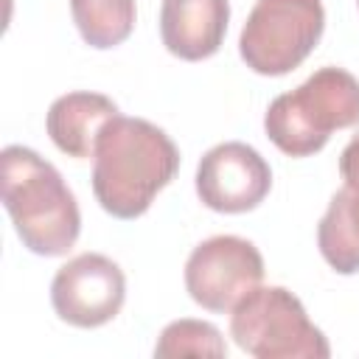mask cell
<instances>
[{
  "mask_svg": "<svg viewBox=\"0 0 359 359\" xmlns=\"http://www.w3.org/2000/svg\"><path fill=\"white\" fill-rule=\"evenodd\" d=\"M230 334L255 359H325V334L283 286H255L230 311Z\"/></svg>",
  "mask_w": 359,
  "mask_h": 359,
  "instance_id": "obj_4",
  "label": "cell"
},
{
  "mask_svg": "<svg viewBox=\"0 0 359 359\" xmlns=\"http://www.w3.org/2000/svg\"><path fill=\"white\" fill-rule=\"evenodd\" d=\"M180 168L174 140L143 118L107 121L93 151V194L115 219H137L149 210Z\"/></svg>",
  "mask_w": 359,
  "mask_h": 359,
  "instance_id": "obj_1",
  "label": "cell"
},
{
  "mask_svg": "<svg viewBox=\"0 0 359 359\" xmlns=\"http://www.w3.org/2000/svg\"><path fill=\"white\" fill-rule=\"evenodd\" d=\"M227 20V0H163L160 36L168 53L185 62H199L222 48Z\"/></svg>",
  "mask_w": 359,
  "mask_h": 359,
  "instance_id": "obj_9",
  "label": "cell"
},
{
  "mask_svg": "<svg viewBox=\"0 0 359 359\" xmlns=\"http://www.w3.org/2000/svg\"><path fill=\"white\" fill-rule=\"evenodd\" d=\"M323 28L320 0H255L238 36V53L250 70L283 76L317 48Z\"/></svg>",
  "mask_w": 359,
  "mask_h": 359,
  "instance_id": "obj_5",
  "label": "cell"
},
{
  "mask_svg": "<svg viewBox=\"0 0 359 359\" xmlns=\"http://www.w3.org/2000/svg\"><path fill=\"white\" fill-rule=\"evenodd\" d=\"M264 280L258 247L241 236H213L194 247L185 261V289L208 311L227 314Z\"/></svg>",
  "mask_w": 359,
  "mask_h": 359,
  "instance_id": "obj_6",
  "label": "cell"
},
{
  "mask_svg": "<svg viewBox=\"0 0 359 359\" xmlns=\"http://www.w3.org/2000/svg\"><path fill=\"white\" fill-rule=\"evenodd\" d=\"M272 188L269 163L247 143L227 140L205 151L196 165V194L219 213H247Z\"/></svg>",
  "mask_w": 359,
  "mask_h": 359,
  "instance_id": "obj_8",
  "label": "cell"
},
{
  "mask_svg": "<svg viewBox=\"0 0 359 359\" xmlns=\"http://www.w3.org/2000/svg\"><path fill=\"white\" fill-rule=\"evenodd\" d=\"M227 345L219 334V328L213 323L205 320H174L163 328L157 345H154V356L160 359H171V356H224Z\"/></svg>",
  "mask_w": 359,
  "mask_h": 359,
  "instance_id": "obj_13",
  "label": "cell"
},
{
  "mask_svg": "<svg viewBox=\"0 0 359 359\" xmlns=\"http://www.w3.org/2000/svg\"><path fill=\"white\" fill-rule=\"evenodd\" d=\"M73 22L90 48L121 45L135 28V0H70Z\"/></svg>",
  "mask_w": 359,
  "mask_h": 359,
  "instance_id": "obj_12",
  "label": "cell"
},
{
  "mask_svg": "<svg viewBox=\"0 0 359 359\" xmlns=\"http://www.w3.org/2000/svg\"><path fill=\"white\" fill-rule=\"evenodd\" d=\"M0 196L14 230L36 255H65L81 230L73 191L45 157L25 146H6L0 154Z\"/></svg>",
  "mask_w": 359,
  "mask_h": 359,
  "instance_id": "obj_2",
  "label": "cell"
},
{
  "mask_svg": "<svg viewBox=\"0 0 359 359\" xmlns=\"http://www.w3.org/2000/svg\"><path fill=\"white\" fill-rule=\"evenodd\" d=\"M356 3H359V0H356Z\"/></svg>",
  "mask_w": 359,
  "mask_h": 359,
  "instance_id": "obj_15",
  "label": "cell"
},
{
  "mask_svg": "<svg viewBox=\"0 0 359 359\" xmlns=\"http://www.w3.org/2000/svg\"><path fill=\"white\" fill-rule=\"evenodd\" d=\"M359 123V79L342 67H320L292 93L278 95L266 115V137L289 157L320 151L334 129Z\"/></svg>",
  "mask_w": 359,
  "mask_h": 359,
  "instance_id": "obj_3",
  "label": "cell"
},
{
  "mask_svg": "<svg viewBox=\"0 0 359 359\" xmlns=\"http://www.w3.org/2000/svg\"><path fill=\"white\" fill-rule=\"evenodd\" d=\"M118 115V107L112 98L101 93H67L59 95L48 115H45V129L59 151L67 157H93L95 140L107 121Z\"/></svg>",
  "mask_w": 359,
  "mask_h": 359,
  "instance_id": "obj_10",
  "label": "cell"
},
{
  "mask_svg": "<svg viewBox=\"0 0 359 359\" xmlns=\"http://www.w3.org/2000/svg\"><path fill=\"white\" fill-rule=\"evenodd\" d=\"M339 174L345 182L359 185V135H353L348 140V146L339 154Z\"/></svg>",
  "mask_w": 359,
  "mask_h": 359,
  "instance_id": "obj_14",
  "label": "cell"
},
{
  "mask_svg": "<svg viewBox=\"0 0 359 359\" xmlns=\"http://www.w3.org/2000/svg\"><path fill=\"white\" fill-rule=\"evenodd\" d=\"M126 297L121 266L101 252H81L56 269L50 283L53 311L76 328H98L109 323Z\"/></svg>",
  "mask_w": 359,
  "mask_h": 359,
  "instance_id": "obj_7",
  "label": "cell"
},
{
  "mask_svg": "<svg viewBox=\"0 0 359 359\" xmlns=\"http://www.w3.org/2000/svg\"><path fill=\"white\" fill-rule=\"evenodd\" d=\"M317 247L339 275L359 272V185L345 182L317 224Z\"/></svg>",
  "mask_w": 359,
  "mask_h": 359,
  "instance_id": "obj_11",
  "label": "cell"
}]
</instances>
